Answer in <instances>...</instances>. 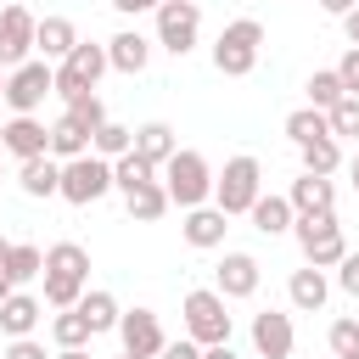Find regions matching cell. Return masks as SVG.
I'll return each mask as SVG.
<instances>
[{
    "label": "cell",
    "mask_w": 359,
    "mask_h": 359,
    "mask_svg": "<svg viewBox=\"0 0 359 359\" xmlns=\"http://www.w3.org/2000/svg\"><path fill=\"white\" fill-rule=\"evenodd\" d=\"M84 280H90V252H84L79 241L45 247V303H50V309H79Z\"/></svg>",
    "instance_id": "cell-1"
},
{
    "label": "cell",
    "mask_w": 359,
    "mask_h": 359,
    "mask_svg": "<svg viewBox=\"0 0 359 359\" xmlns=\"http://www.w3.org/2000/svg\"><path fill=\"white\" fill-rule=\"evenodd\" d=\"M258 50H264V22L236 17V22H224L219 39H213V67H219L224 79H247V73L258 67Z\"/></svg>",
    "instance_id": "cell-2"
},
{
    "label": "cell",
    "mask_w": 359,
    "mask_h": 359,
    "mask_svg": "<svg viewBox=\"0 0 359 359\" xmlns=\"http://www.w3.org/2000/svg\"><path fill=\"white\" fill-rule=\"evenodd\" d=\"M163 191H168V202H174V208H185V213H191V208H202V202L213 196V168H208V157L180 146V151L163 163Z\"/></svg>",
    "instance_id": "cell-3"
},
{
    "label": "cell",
    "mask_w": 359,
    "mask_h": 359,
    "mask_svg": "<svg viewBox=\"0 0 359 359\" xmlns=\"http://www.w3.org/2000/svg\"><path fill=\"white\" fill-rule=\"evenodd\" d=\"M264 196V168H258V157H230L224 163V174L213 180V208L224 213V219H236V213H252V202Z\"/></svg>",
    "instance_id": "cell-4"
},
{
    "label": "cell",
    "mask_w": 359,
    "mask_h": 359,
    "mask_svg": "<svg viewBox=\"0 0 359 359\" xmlns=\"http://www.w3.org/2000/svg\"><path fill=\"white\" fill-rule=\"evenodd\" d=\"M292 236H297V247H303V258L314 269H337L348 258V236H342L337 213H309V219L292 224Z\"/></svg>",
    "instance_id": "cell-5"
},
{
    "label": "cell",
    "mask_w": 359,
    "mask_h": 359,
    "mask_svg": "<svg viewBox=\"0 0 359 359\" xmlns=\"http://www.w3.org/2000/svg\"><path fill=\"white\" fill-rule=\"evenodd\" d=\"M185 337L196 348H213V342H230V314H224V297L213 286H196L185 292Z\"/></svg>",
    "instance_id": "cell-6"
},
{
    "label": "cell",
    "mask_w": 359,
    "mask_h": 359,
    "mask_svg": "<svg viewBox=\"0 0 359 359\" xmlns=\"http://www.w3.org/2000/svg\"><path fill=\"white\" fill-rule=\"evenodd\" d=\"M107 67H112V62H107V45L79 39V45H73V56H67V62H56V95H62V101H73V95L95 90Z\"/></svg>",
    "instance_id": "cell-7"
},
{
    "label": "cell",
    "mask_w": 359,
    "mask_h": 359,
    "mask_svg": "<svg viewBox=\"0 0 359 359\" xmlns=\"http://www.w3.org/2000/svg\"><path fill=\"white\" fill-rule=\"evenodd\" d=\"M50 90H56V67L50 62H22L17 73H6V107H11V118H34Z\"/></svg>",
    "instance_id": "cell-8"
},
{
    "label": "cell",
    "mask_w": 359,
    "mask_h": 359,
    "mask_svg": "<svg viewBox=\"0 0 359 359\" xmlns=\"http://www.w3.org/2000/svg\"><path fill=\"white\" fill-rule=\"evenodd\" d=\"M107 191H112V163H107V157L84 151V157L62 163V196H67V202L90 208V202H101Z\"/></svg>",
    "instance_id": "cell-9"
},
{
    "label": "cell",
    "mask_w": 359,
    "mask_h": 359,
    "mask_svg": "<svg viewBox=\"0 0 359 359\" xmlns=\"http://www.w3.org/2000/svg\"><path fill=\"white\" fill-rule=\"evenodd\" d=\"M196 28H202L196 0H163V6H157V45H163V50L185 56V50L196 45Z\"/></svg>",
    "instance_id": "cell-10"
},
{
    "label": "cell",
    "mask_w": 359,
    "mask_h": 359,
    "mask_svg": "<svg viewBox=\"0 0 359 359\" xmlns=\"http://www.w3.org/2000/svg\"><path fill=\"white\" fill-rule=\"evenodd\" d=\"M34 34H39V17H34L28 6H6V11H0V67H6V73H17V67L28 62Z\"/></svg>",
    "instance_id": "cell-11"
},
{
    "label": "cell",
    "mask_w": 359,
    "mask_h": 359,
    "mask_svg": "<svg viewBox=\"0 0 359 359\" xmlns=\"http://www.w3.org/2000/svg\"><path fill=\"white\" fill-rule=\"evenodd\" d=\"M118 337H123V353H135V359H157V353L168 348L163 320H157L151 309H129V314L118 320Z\"/></svg>",
    "instance_id": "cell-12"
},
{
    "label": "cell",
    "mask_w": 359,
    "mask_h": 359,
    "mask_svg": "<svg viewBox=\"0 0 359 359\" xmlns=\"http://www.w3.org/2000/svg\"><path fill=\"white\" fill-rule=\"evenodd\" d=\"M213 292L230 303V297H252L258 292V258L252 252H224L219 269H213Z\"/></svg>",
    "instance_id": "cell-13"
},
{
    "label": "cell",
    "mask_w": 359,
    "mask_h": 359,
    "mask_svg": "<svg viewBox=\"0 0 359 359\" xmlns=\"http://www.w3.org/2000/svg\"><path fill=\"white\" fill-rule=\"evenodd\" d=\"M292 342H297L292 314H280V309L252 314V348H258V359H286V353H292Z\"/></svg>",
    "instance_id": "cell-14"
},
{
    "label": "cell",
    "mask_w": 359,
    "mask_h": 359,
    "mask_svg": "<svg viewBox=\"0 0 359 359\" xmlns=\"http://www.w3.org/2000/svg\"><path fill=\"white\" fill-rule=\"evenodd\" d=\"M0 151H11L17 163L50 157V129H45L39 118H11V123H6V140H0Z\"/></svg>",
    "instance_id": "cell-15"
},
{
    "label": "cell",
    "mask_w": 359,
    "mask_h": 359,
    "mask_svg": "<svg viewBox=\"0 0 359 359\" xmlns=\"http://www.w3.org/2000/svg\"><path fill=\"white\" fill-rule=\"evenodd\" d=\"M73 45H79V28H73L67 17H39V34H34L39 62H67Z\"/></svg>",
    "instance_id": "cell-16"
},
{
    "label": "cell",
    "mask_w": 359,
    "mask_h": 359,
    "mask_svg": "<svg viewBox=\"0 0 359 359\" xmlns=\"http://www.w3.org/2000/svg\"><path fill=\"white\" fill-rule=\"evenodd\" d=\"M107 62H112L118 73H146V62H151V39H146L140 28H123V34L107 39Z\"/></svg>",
    "instance_id": "cell-17"
},
{
    "label": "cell",
    "mask_w": 359,
    "mask_h": 359,
    "mask_svg": "<svg viewBox=\"0 0 359 359\" xmlns=\"http://www.w3.org/2000/svg\"><path fill=\"white\" fill-rule=\"evenodd\" d=\"M286 202H292V213H297V219H309V213H331V208H337V185H331V180L303 174V180H292Z\"/></svg>",
    "instance_id": "cell-18"
},
{
    "label": "cell",
    "mask_w": 359,
    "mask_h": 359,
    "mask_svg": "<svg viewBox=\"0 0 359 359\" xmlns=\"http://www.w3.org/2000/svg\"><path fill=\"white\" fill-rule=\"evenodd\" d=\"M286 297H292V309H303V314L325 309V297H331V286H325V269H314V264L292 269V280H286Z\"/></svg>",
    "instance_id": "cell-19"
},
{
    "label": "cell",
    "mask_w": 359,
    "mask_h": 359,
    "mask_svg": "<svg viewBox=\"0 0 359 359\" xmlns=\"http://www.w3.org/2000/svg\"><path fill=\"white\" fill-rule=\"evenodd\" d=\"M39 314H45V303H39V297H28V292H11V297L0 303V331H6L11 342H17V337H34Z\"/></svg>",
    "instance_id": "cell-20"
},
{
    "label": "cell",
    "mask_w": 359,
    "mask_h": 359,
    "mask_svg": "<svg viewBox=\"0 0 359 359\" xmlns=\"http://www.w3.org/2000/svg\"><path fill=\"white\" fill-rule=\"evenodd\" d=\"M180 230H185V241H191V247H202V252H208V247H224V230H230V224H224V213H219V208H208V202H202V208H191V213H185V224H180Z\"/></svg>",
    "instance_id": "cell-21"
},
{
    "label": "cell",
    "mask_w": 359,
    "mask_h": 359,
    "mask_svg": "<svg viewBox=\"0 0 359 359\" xmlns=\"http://www.w3.org/2000/svg\"><path fill=\"white\" fill-rule=\"evenodd\" d=\"M90 151V129L73 118V112H62L56 123H50V157L56 163H73V157H84Z\"/></svg>",
    "instance_id": "cell-22"
},
{
    "label": "cell",
    "mask_w": 359,
    "mask_h": 359,
    "mask_svg": "<svg viewBox=\"0 0 359 359\" xmlns=\"http://www.w3.org/2000/svg\"><path fill=\"white\" fill-rule=\"evenodd\" d=\"M17 185H22V196H62V163L56 157H34V163L17 168Z\"/></svg>",
    "instance_id": "cell-23"
},
{
    "label": "cell",
    "mask_w": 359,
    "mask_h": 359,
    "mask_svg": "<svg viewBox=\"0 0 359 359\" xmlns=\"http://www.w3.org/2000/svg\"><path fill=\"white\" fill-rule=\"evenodd\" d=\"M135 151H140L146 163H157V168H163V163L180 151V140H174V129H168L163 118H151V123H140V129H135Z\"/></svg>",
    "instance_id": "cell-24"
},
{
    "label": "cell",
    "mask_w": 359,
    "mask_h": 359,
    "mask_svg": "<svg viewBox=\"0 0 359 359\" xmlns=\"http://www.w3.org/2000/svg\"><path fill=\"white\" fill-rule=\"evenodd\" d=\"M297 157H303V174H314V180H331V174L342 168V146H337V135L297 146Z\"/></svg>",
    "instance_id": "cell-25"
},
{
    "label": "cell",
    "mask_w": 359,
    "mask_h": 359,
    "mask_svg": "<svg viewBox=\"0 0 359 359\" xmlns=\"http://www.w3.org/2000/svg\"><path fill=\"white\" fill-rule=\"evenodd\" d=\"M325 135H331V118H325L320 107L286 112V140H292V146H309V140H325Z\"/></svg>",
    "instance_id": "cell-26"
},
{
    "label": "cell",
    "mask_w": 359,
    "mask_h": 359,
    "mask_svg": "<svg viewBox=\"0 0 359 359\" xmlns=\"http://www.w3.org/2000/svg\"><path fill=\"white\" fill-rule=\"evenodd\" d=\"M157 174H163V168H157V163H146L140 151H123V157L112 163V185H118L123 196H129V191H140V185H151Z\"/></svg>",
    "instance_id": "cell-27"
},
{
    "label": "cell",
    "mask_w": 359,
    "mask_h": 359,
    "mask_svg": "<svg viewBox=\"0 0 359 359\" xmlns=\"http://www.w3.org/2000/svg\"><path fill=\"white\" fill-rule=\"evenodd\" d=\"M252 224H258L264 236H280V230H292V224H297V213H292V202H286V196H275V191H269V196H258V202H252Z\"/></svg>",
    "instance_id": "cell-28"
},
{
    "label": "cell",
    "mask_w": 359,
    "mask_h": 359,
    "mask_svg": "<svg viewBox=\"0 0 359 359\" xmlns=\"http://www.w3.org/2000/svg\"><path fill=\"white\" fill-rule=\"evenodd\" d=\"M123 202H129V219H140V224H151V219H163V213L174 208V202H168V191H163V180H151V185L129 191Z\"/></svg>",
    "instance_id": "cell-29"
},
{
    "label": "cell",
    "mask_w": 359,
    "mask_h": 359,
    "mask_svg": "<svg viewBox=\"0 0 359 359\" xmlns=\"http://www.w3.org/2000/svg\"><path fill=\"white\" fill-rule=\"evenodd\" d=\"M79 314L90 320V331H118V320H123V309H118L112 292H84L79 297Z\"/></svg>",
    "instance_id": "cell-30"
},
{
    "label": "cell",
    "mask_w": 359,
    "mask_h": 359,
    "mask_svg": "<svg viewBox=\"0 0 359 359\" xmlns=\"http://www.w3.org/2000/svg\"><path fill=\"white\" fill-rule=\"evenodd\" d=\"M90 151H95V157H107V163H118L123 151H135V129H123V123H112V118H107V123L95 129Z\"/></svg>",
    "instance_id": "cell-31"
},
{
    "label": "cell",
    "mask_w": 359,
    "mask_h": 359,
    "mask_svg": "<svg viewBox=\"0 0 359 359\" xmlns=\"http://www.w3.org/2000/svg\"><path fill=\"white\" fill-rule=\"evenodd\" d=\"M6 275L22 286V280H34V275H45V252L34 247V241H11V258H6Z\"/></svg>",
    "instance_id": "cell-32"
},
{
    "label": "cell",
    "mask_w": 359,
    "mask_h": 359,
    "mask_svg": "<svg viewBox=\"0 0 359 359\" xmlns=\"http://www.w3.org/2000/svg\"><path fill=\"white\" fill-rule=\"evenodd\" d=\"M50 337H56V348H84L95 331H90V320H84L79 309H62V314L50 320Z\"/></svg>",
    "instance_id": "cell-33"
},
{
    "label": "cell",
    "mask_w": 359,
    "mask_h": 359,
    "mask_svg": "<svg viewBox=\"0 0 359 359\" xmlns=\"http://www.w3.org/2000/svg\"><path fill=\"white\" fill-rule=\"evenodd\" d=\"M348 90H342V79H337V67H320V73H309V107H320V112H331L337 101H342Z\"/></svg>",
    "instance_id": "cell-34"
},
{
    "label": "cell",
    "mask_w": 359,
    "mask_h": 359,
    "mask_svg": "<svg viewBox=\"0 0 359 359\" xmlns=\"http://www.w3.org/2000/svg\"><path fill=\"white\" fill-rule=\"evenodd\" d=\"M325 118H331V135L337 140H359V95H342Z\"/></svg>",
    "instance_id": "cell-35"
},
{
    "label": "cell",
    "mask_w": 359,
    "mask_h": 359,
    "mask_svg": "<svg viewBox=\"0 0 359 359\" xmlns=\"http://www.w3.org/2000/svg\"><path fill=\"white\" fill-rule=\"evenodd\" d=\"M67 112H73V118H79V123L90 129V140H95V129L107 123V107H101V95H95V90H84V95H73V101H67Z\"/></svg>",
    "instance_id": "cell-36"
},
{
    "label": "cell",
    "mask_w": 359,
    "mask_h": 359,
    "mask_svg": "<svg viewBox=\"0 0 359 359\" xmlns=\"http://www.w3.org/2000/svg\"><path fill=\"white\" fill-rule=\"evenodd\" d=\"M331 353L337 359H353L359 353V320H337L331 325Z\"/></svg>",
    "instance_id": "cell-37"
},
{
    "label": "cell",
    "mask_w": 359,
    "mask_h": 359,
    "mask_svg": "<svg viewBox=\"0 0 359 359\" xmlns=\"http://www.w3.org/2000/svg\"><path fill=\"white\" fill-rule=\"evenodd\" d=\"M337 79H342L348 95H359V45H348V56L337 62Z\"/></svg>",
    "instance_id": "cell-38"
},
{
    "label": "cell",
    "mask_w": 359,
    "mask_h": 359,
    "mask_svg": "<svg viewBox=\"0 0 359 359\" xmlns=\"http://www.w3.org/2000/svg\"><path fill=\"white\" fill-rule=\"evenodd\" d=\"M0 359H50V353H45V342L17 337V342H6V353H0Z\"/></svg>",
    "instance_id": "cell-39"
},
{
    "label": "cell",
    "mask_w": 359,
    "mask_h": 359,
    "mask_svg": "<svg viewBox=\"0 0 359 359\" xmlns=\"http://www.w3.org/2000/svg\"><path fill=\"white\" fill-rule=\"evenodd\" d=\"M337 280H342V292H348V297H359V252H348V258L337 264Z\"/></svg>",
    "instance_id": "cell-40"
},
{
    "label": "cell",
    "mask_w": 359,
    "mask_h": 359,
    "mask_svg": "<svg viewBox=\"0 0 359 359\" xmlns=\"http://www.w3.org/2000/svg\"><path fill=\"white\" fill-rule=\"evenodd\" d=\"M157 359H202V348H196L191 337H180V342H168V348H163Z\"/></svg>",
    "instance_id": "cell-41"
},
{
    "label": "cell",
    "mask_w": 359,
    "mask_h": 359,
    "mask_svg": "<svg viewBox=\"0 0 359 359\" xmlns=\"http://www.w3.org/2000/svg\"><path fill=\"white\" fill-rule=\"evenodd\" d=\"M163 0H112V11H123V17H135V11H157Z\"/></svg>",
    "instance_id": "cell-42"
},
{
    "label": "cell",
    "mask_w": 359,
    "mask_h": 359,
    "mask_svg": "<svg viewBox=\"0 0 359 359\" xmlns=\"http://www.w3.org/2000/svg\"><path fill=\"white\" fill-rule=\"evenodd\" d=\"M359 0H320V11H331V17H348Z\"/></svg>",
    "instance_id": "cell-43"
},
{
    "label": "cell",
    "mask_w": 359,
    "mask_h": 359,
    "mask_svg": "<svg viewBox=\"0 0 359 359\" xmlns=\"http://www.w3.org/2000/svg\"><path fill=\"white\" fill-rule=\"evenodd\" d=\"M342 34H348V45H359V6L342 17Z\"/></svg>",
    "instance_id": "cell-44"
},
{
    "label": "cell",
    "mask_w": 359,
    "mask_h": 359,
    "mask_svg": "<svg viewBox=\"0 0 359 359\" xmlns=\"http://www.w3.org/2000/svg\"><path fill=\"white\" fill-rule=\"evenodd\" d=\"M202 359H236V348L230 342H213V348H202Z\"/></svg>",
    "instance_id": "cell-45"
},
{
    "label": "cell",
    "mask_w": 359,
    "mask_h": 359,
    "mask_svg": "<svg viewBox=\"0 0 359 359\" xmlns=\"http://www.w3.org/2000/svg\"><path fill=\"white\" fill-rule=\"evenodd\" d=\"M11 292H17V280H11V275H6V269H0V303H6V297H11Z\"/></svg>",
    "instance_id": "cell-46"
},
{
    "label": "cell",
    "mask_w": 359,
    "mask_h": 359,
    "mask_svg": "<svg viewBox=\"0 0 359 359\" xmlns=\"http://www.w3.org/2000/svg\"><path fill=\"white\" fill-rule=\"evenodd\" d=\"M56 359H95V353H90V348H62Z\"/></svg>",
    "instance_id": "cell-47"
},
{
    "label": "cell",
    "mask_w": 359,
    "mask_h": 359,
    "mask_svg": "<svg viewBox=\"0 0 359 359\" xmlns=\"http://www.w3.org/2000/svg\"><path fill=\"white\" fill-rule=\"evenodd\" d=\"M348 180H353V191H359V151L348 157Z\"/></svg>",
    "instance_id": "cell-48"
},
{
    "label": "cell",
    "mask_w": 359,
    "mask_h": 359,
    "mask_svg": "<svg viewBox=\"0 0 359 359\" xmlns=\"http://www.w3.org/2000/svg\"><path fill=\"white\" fill-rule=\"evenodd\" d=\"M6 258H11V241H6V236H0V269H6Z\"/></svg>",
    "instance_id": "cell-49"
},
{
    "label": "cell",
    "mask_w": 359,
    "mask_h": 359,
    "mask_svg": "<svg viewBox=\"0 0 359 359\" xmlns=\"http://www.w3.org/2000/svg\"><path fill=\"white\" fill-rule=\"evenodd\" d=\"M0 101H6V67H0Z\"/></svg>",
    "instance_id": "cell-50"
},
{
    "label": "cell",
    "mask_w": 359,
    "mask_h": 359,
    "mask_svg": "<svg viewBox=\"0 0 359 359\" xmlns=\"http://www.w3.org/2000/svg\"><path fill=\"white\" fill-rule=\"evenodd\" d=\"M6 123H11V118H0V140H6Z\"/></svg>",
    "instance_id": "cell-51"
},
{
    "label": "cell",
    "mask_w": 359,
    "mask_h": 359,
    "mask_svg": "<svg viewBox=\"0 0 359 359\" xmlns=\"http://www.w3.org/2000/svg\"><path fill=\"white\" fill-rule=\"evenodd\" d=\"M118 359H135V353H118Z\"/></svg>",
    "instance_id": "cell-52"
},
{
    "label": "cell",
    "mask_w": 359,
    "mask_h": 359,
    "mask_svg": "<svg viewBox=\"0 0 359 359\" xmlns=\"http://www.w3.org/2000/svg\"><path fill=\"white\" fill-rule=\"evenodd\" d=\"M11 6H17V0H11Z\"/></svg>",
    "instance_id": "cell-53"
},
{
    "label": "cell",
    "mask_w": 359,
    "mask_h": 359,
    "mask_svg": "<svg viewBox=\"0 0 359 359\" xmlns=\"http://www.w3.org/2000/svg\"><path fill=\"white\" fill-rule=\"evenodd\" d=\"M353 359H359V353H353Z\"/></svg>",
    "instance_id": "cell-54"
}]
</instances>
